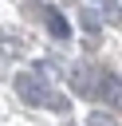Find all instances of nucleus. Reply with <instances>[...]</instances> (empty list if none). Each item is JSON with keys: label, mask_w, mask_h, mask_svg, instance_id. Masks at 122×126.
I'll return each mask as SVG.
<instances>
[{"label": "nucleus", "mask_w": 122, "mask_h": 126, "mask_svg": "<svg viewBox=\"0 0 122 126\" xmlns=\"http://www.w3.org/2000/svg\"><path fill=\"white\" fill-rule=\"evenodd\" d=\"M39 20H43V28H47L55 39H67V35H71V24L63 20V12H59V8L43 4V8H39Z\"/></svg>", "instance_id": "2"}, {"label": "nucleus", "mask_w": 122, "mask_h": 126, "mask_svg": "<svg viewBox=\"0 0 122 126\" xmlns=\"http://www.w3.org/2000/svg\"><path fill=\"white\" fill-rule=\"evenodd\" d=\"M98 79H102V83H94V94H102L106 106L118 110V106H122V79H118V75H98Z\"/></svg>", "instance_id": "4"}, {"label": "nucleus", "mask_w": 122, "mask_h": 126, "mask_svg": "<svg viewBox=\"0 0 122 126\" xmlns=\"http://www.w3.org/2000/svg\"><path fill=\"white\" fill-rule=\"evenodd\" d=\"M94 79H98V75H94L91 63H75V67H71V91H75V94H94Z\"/></svg>", "instance_id": "3"}, {"label": "nucleus", "mask_w": 122, "mask_h": 126, "mask_svg": "<svg viewBox=\"0 0 122 126\" xmlns=\"http://www.w3.org/2000/svg\"><path fill=\"white\" fill-rule=\"evenodd\" d=\"M16 91H20V98L28 102V106H51V110H67V98L63 94H55V91H47L35 75H28V71H20L16 75Z\"/></svg>", "instance_id": "1"}, {"label": "nucleus", "mask_w": 122, "mask_h": 126, "mask_svg": "<svg viewBox=\"0 0 122 126\" xmlns=\"http://www.w3.org/2000/svg\"><path fill=\"white\" fill-rule=\"evenodd\" d=\"M79 16H83V28L87 32H98V16L94 12H79Z\"/></svg>", "instance_id": "6"}, {"label": "nucleus", "mask_w": 122, "mask_h": 126, "mask_svg": "<svg viewBox=\"0 0 122 126\" xmlns=\"http://www.w3.org/2000/svg\"><path fill=\"white\" fill-rule=\"evenodd\" d=\"M87 126H118V118H114V114H102V110H94V114L87 118Z\"/></svg>", "instance_id": "5"}]
</instances>
